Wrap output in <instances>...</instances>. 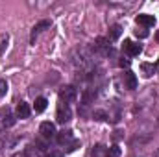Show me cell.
<instances>
[{"label":"cell","mask_w":159,"mask_h":157,"mask_svg":"<svg viewBox=\"0 0 159 157\" xmlns=\"http://www.w3.org/2000/svg\"><path fill=\"white\" fill-rule=\"evenodd\" d=\"M30 113H32V109H30V105H28L26 102H20V104L17 105V117L19 118H28Z\"/></svg>","instance_id":"cell-11"},{"label":"cell","mask_w":159,"mask_h":157,"mask_svg":"<svg viewBox=\"0 0 159 157\" xmlns=\"http://www.w3.org/2000/svg\"><path fill=\"white\" fill-rule=\"evenodd\" d=\"M124 85H126V89H129V91H135L137 89V85H139V81H137V76L131 72V70H128V72H124Z\"/></svg>","instance_id":"cell-6"},{"label":"cell","mask_w":159,"mask_h":157,"mask_svg":"<svg viewBox=\"0 0 159 157\" xmlns=\"http://www.w3.org/2000/svg\"><path fill=\"white\" fill-rule=\"evenodd\" d=\"M94 50H98V52H102V54H111V44H109V39H106V37H98L96 43H94Z\"/></svg>","instance_id":"cell-8"},{"label":"cell","mask_w":159,"mask_h":157,"mask_svg":"<svg viewBox=\"0 0 159 157\" xmlns=\"http://www.w3.org/2000/svg\"><path fill=\"white\" fill-rule=\"evenodd\" d=\"M56 137H57V142H59L61 146H69V144L74 141V135H72L70 129H63V131H59Z\"/></svg>","instance_id":"cell-7"},{"label":"cell","mask_w":159,"mask_h":157,"mask_svg":"<svg viewBox=\"0 0 159 157\" xmlns=\"http://www.w3.org/2000/svg\"><path fill=\"white\" fill-rule=\"evenodd\" d=\"M46 157H65V155H63L61 152H50V154H48Z\"/></svg>","instance_id":"cell-22"},{"label":"cell","mask_w":159,"mask_h":157,"mask_svg":"<svg viewBox=\"0 0 159 157\" xmlns=\"http://www.w3.org/2000/svg\"><path fill=\"white\" fill-rule=\"evenodd\" d=\"M120 67H129V59H120Z\"/></svg>","instance_id":"cell-23"},{"label":"cell","mask_w":159,"mask_h":157,"mask_svg":"<svg viewBox=\"0 0 159 157\" xmlns=\"http://www.w3.org/2000/svg\"><path fill=\"white\" fill-rule=\"evenodd\" d=\"M157 65H159V61H157Z\"/></svg>","instance_id":"cell-27"},{"label":"cell","mask_w":159,"mask_h":157,"mask_svg":"<svg viewBox=\"0 0 159 157\" xmlns=\"http://www.w3.org/2000/svg\"><path fill=\"white\" fill-rule=\"evenodd\" d=\"M120 34H122V26H120V24H113V26L109 28V39L111 41L119 39Z\"/></svg>","instance_id":"cell-12"},{"label":"cell","mask_w":159,"mask_h":157,"mask_svg":"<svg viewBox=\"0 0 159 157\" xmlns=\"http://www.w3.org/2000/svg\"><path fill=\"white\" fill-rule=\"evenodd\" d=\"M56 118H57L59 124H67V122L72 118V111H70V107H69L67 104H61V105L57 107V115H56Z\"/></svg>","instance_id":"cell-2"},{"label":"cell","mask_w":159,"mask_h":157,"mask_svg":"<svg viewBox=\"0 0 159 157\" xmlns=\"http://www.w3.org/2000/svg\"><path fill=\"white\" fill-rule=\"evenodd\" d=\"M0 118H2L4 128H11V126L15 124V117L11 115L9 107H2V109H0Z\"/></svg>","instance_id":"cell-9"},{"label":"cell","mask_w":159,"mask_h":157,"mask_svg":"<svg viewBox=\"0 0 159 157\" xmlns=\"http://www.w3.org/2000/svg\"><path fill=\"white\" fill-rule=\"evenodd\" d=\"M106 157H120V148L117 146V144L109 146V148H107V152H106Z\"/></svg>","instance_id":"cell-15"},{"label":"cell","mask_w":159,"mask_h":157,"mask_svg":"<svg viewBox=\"0 0 159 157\" xmlns=\"http://www.w3.org/2000/svg\"><path fill=\"white\" fill-rule=\"evenodd\" d=\"M78 148H80V141H72L67 150H69V152H74V150H78Z\"/></svg>","instance_id":"cell-18"},{"label":"cell","mask_w":159,"mask_h":157,"mask_svg":"<svg viewBox=\"0 0 159 157\" xmlns=\"http://www.w3.org/2000/svg\"><path fill=\"white\" fill-rule=\"evenodd\" d=\"M93 117L96 118V120H106V118H107V115H106L104 111H94V115H93Z\"/></svg>","instance_id":"cell-17"},{"label":"cell","mask_w":159,"mask_h":157,"mask_svg":"<svg viewBox=\"0 0 159 157\" xmlns=\"http://www.w3.org/2000/svg\"><path fill=\"white\" fill-rule=\"evenodd\" d=\"M141 70L144 72V76H146V78H150V76L154 74L156 67H154V65H150V63H143V65H141Z\"/></svg>","instance_id":"cell-14"},{"label":"cell","mask_w":159,"mask_h":157,"mask_svg":"<svg viewBox=\"0 0 159 157\" xmlns=\"http://www.w3.org/2000/svg\"><path fill=\"white\" fill-rule=\"evenodd\" d=\"M135 35L137 37H141V39H144V37H148V32L143 28V30H135Z\"/></svg>","instance_id":"cell-20"},{"label":"cell","mask_w":159,"mask_h":157,"mask_svg":"<svg viewBox=\"0 0 159 157\" xmlns=\"http://www.w3.org/2000/svg\"><path fill=\"white\" fill-rule=\"evenodd\" d=\"M41 135H43V139H52V137H56L57 135V131H56V126L52 124V122H43L39 128Z\"/></svg>","instance_id":"cell-4"},{"label":"cell","mask_w":159,"mask_h":157,"mask_svg":"<svg viewBox=\"0 0 159 157\" xmlns=\"http://www.w3.org/2000/svg\"><path fill=\"white\" fill-rule=\"evenodd\" d=\"M91 100H93V92H85L83 94V104H89Z\"/></svg>","instance_id":"cell-21"},{"label":"cell","mask_w":159,"mask_h":157,"mask_svg":"<svg viewBox=\"0 0 159 157\" xmlns=\"http://www.w3.org/2000/svg\"><path fill=\"white\" fill-rule=\"evenodd\" d=\"M157 124H159V118H157Z\"/></svg>","instance_id":"cell-26"},{"label":"cell","mask_w":159,"mask_h":157,"mask_svg":"<svg viewBox=\"0 0 159 157\" xmlns=\"http://www.w3.org/2000/svg\"><path fill=\"white\" fill-rule=\"evenodd\" d=\"M122 50L129 56V57H135V56H139L141 54V44H137V43H133V41H124V44H122Z\"/></svg>","instance_id":"cell-3"},{"label":"cell","mask_w":159,"mask_h":157,"mask_svg":"<svg viewBox=\"0 0 159 157\" xmlns=\"http://www.w3.org/2000/svg\"><path fill=\"white\" fill-rule=\"evenodd\" d=\"M137 24L143 26L144 30H146V28H152V26L156 24V17H154V15H148V13L137 15Z\"/></svg>","instance_id":"cell-5"},{"label":"cell","mask_w":159,"mask_h":157,"mask_svg":"<svg viewBox=\"0 0 159 157\" xmlns=\"http://www.w3.org/2000/svg\"><path fill=\"white\" fill-rule=\"evenodd\" d=\"M76 96H78V91H76V87H74V85H65V87H61V91H59V98H61V102H63V104L74 102V100H76Z\"/></svg>","instance_id":"cell-1"},{"label":"cell","mask_w":159,"mask_h":157,"mask_svg":"<svg viewBox=\"0 0 159 157\" xmlns=\"http://www.w3.org/2000/svg\"><path fill=\"white\" fill-rule=\"evenodd\" d=\"M6 92H7V81L0 78V98H2V96H6Z\"/></svg>","instance_id":"cell-16"},{"label":"cell","mask_w":159,"mask_h":157,"mask_svg":"<svg viewBox=\"0 0 159 157\" xmlns=\"http://www.w3.org/2000/svg\"><path fill=\"white\" fill-rule=\"evenodd\" d=\"M7 39H9L7 35H2V37H0V54L4 52V48H6V43H7Z\"/></svg>","instance_id":"cell-19"},{"label":"cell","mask_w":159,"mask_h":157,"mask_svg":"<svg viewBox=\"0 0 159 157\" xmlns=\"http://www.w3.org/2000/svg\"><path fill=\"white\" fill-rule=\"evenodd\" d=\"M156 157H159V150H157V152H156Z\"/></svg>","instance_id":"cell-25"},{"label":"cell","mask_w":159,"mask_h":157,"mask_svg":"<svg viewBox=\"0 0 159 157\" xmlns=\"http://www.w3.org/2000/svg\"><path fill=\"white\" fill-rule=\"evenodd\" d=\"M46 104H48V100L43 98V96H39V98H35V105H34V109H35L37 113H43V111L46 109Z\"/></svg>","instance_id":"cell-13"},{"label":"cell","mask_w":159,"mask_h":157,"mask_svg":"<svg viewBox=\"0 0 159 157\" xmlns=\"http://www.w3.org/2000/svg\"><path fill=\"white\" fill-rule=\"evenodd\" d=\"M156 39H157V43H159V30H157V34H156Z\"/></svg>","instance_id":"cell-24"},{"label":"cell","mask_w":159,"mask_h":157,"mask_svg":"<svg viewBox=\"0 0 159 157\" xmlns=\"http://www.w3.org/2000/svg\"><path fill=\"white\" fill-rule=\"evenodd\" d=\"M46 28H50V20H41V22H37V24L34 26V30H32V37H30V43L34 44V43H35V37L39 35L43 30H46Z\"/></svg>","instance_id":"cell-10"}]
</instances>
